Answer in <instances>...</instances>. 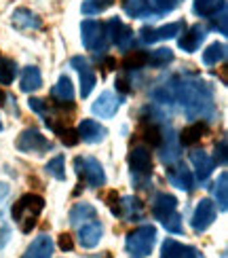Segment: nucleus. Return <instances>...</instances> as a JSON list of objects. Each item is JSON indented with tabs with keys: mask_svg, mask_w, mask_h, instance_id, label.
I'll use <instances>...</instances> for the list:
<instances>
[{
	"mask_svg": "<svg viewBox=\"0 0 228 258\" xmlns=\"http://www.w3.org/2000/svg\"><path fill=\"white\" fill-rule=\"evenodd\" d=\"M169 91L173 95V102H180L188 119H211L215 114L213 93L205 81L178 77L171 81Z\"/></svg>",
	"mask_w": 228,
	"mask_h": 258,
	"instance_id": "obj_1",
	"label": "nucleus"
},
{
	"mask_svg": "<svg viewBox=\"0 0 228 258\" xmlns=\"http://www.w3.org/2000/svg\"><path fill=\"white\" fill-rule=\"evenodd\" d=\"M45 210V199L40 195H34V192H28V195L19 197L13 208H11V214H13V220L19 224L21 233H30L36 227L38 216Z\"/></svg>",
	"mask_w": 228,
	"mask_h": 258,
	"instance_id": "obj_2",
	"label": "nucleus"
},
{
	"mask_svg": "<svg viewBox=\"0 0 228 258\" xmlns=\"http://www.w3.org/2000/svg\"><path fill=\"white\" fill-rule=\"evenodd\" d=\"M155 241H157V229L152 224H144V227H137L131 233H127L125 245L135 258H146L155 248Z\"/></svg>",
	"mask_w": 228,
	"mask_h": 258,
	"instance_id": "obj_3",
	"label": "nucleus"
},
{
	"mask_svg": "<svg viewBox=\"0 0 228 258\" xmlns=\"http://www.w3.org/2000/svg\"><path fill=\"white\" fill-rule=\"evenodd\" d=\"M74 169H76V174H79V178H83L85 184L89 188H100L106 184L104 167L95 157H76Z\"/></svg>",
	"mask_w": 228,
	"mask_h": 258,
	"instance_id": "obj_4",
	"label": "nucleus"
},
{
	"mask_svg": "<svg viewBox=\"0 0 228 258\" xmlns=\"http://www.w3.org/2000/svg\"><path fill=\"white\" fill-rule=\"evenodd\" d=\"M104 30H106V38L110 42H114V45L121 51L131 49V45H133V32H131V28H127L118 17L108 19L104 24Z\"/></svg>",
	"mask_w": 228,
	"mask_h": 258,
	"instance_id": "obj_5",
	"label": "nucleus"
},
{
	"mask_svg": "<svg viewBox=\"0 0 228 258\" xmlns=\"http://www.w3.org/2000/svg\"><path fill=\"white\" fill-rule=\"evenodd\" d=\"M81 36H83V45L89 51H104L106 49V30L104 24L95 19H87L81 26Z\"/></svg>",
	"mask_w": 228,
	"mask_h": 258,
	"instance_id": "obj_6",
	"label": "nucleus"
},
{
	"mask_svg": "<svg viewBox=\"0 0 228 258\" xmlns=\"http://www.w3.org/2000/svg\"><path fill=\"white\" fill-rule=\"evenodd\" d=\"M15 146H17V150H21V153L42 155L51 148V142L38 132V129H26V132H21V136L17 138Z\"/></svg>",
	"mask_w": 228,
	"mask_h": 258,
	"instance_id": "obj_7",
	"label": "nucleus"
},
{
	"mask_svg": "<svg viewBox=\"0 0 228 258\" xmlns=\"http://www.w3.org/2000/svg\"><path fill=\"white\" fill-rule=\"evenodd\" d=\"M215 214H218V210H215V203L209 201V199H201L197 203V208H194L192 212V231L194 233H203V231H207L213 220H215Z\"/></svg>",
	"mask_w": 228,
	"mask_h": 258,
	"instance_id": "obj_8",
	"label": "nucleus"
},
{
	"mask_svg": "<svg viewBox=\"0 0 228 258\" xmlns=\"http://www.w3.org/2000/svg\"><path fill=\"white\" fill-rule=\"evenodd\" d=\"M182 30H184L182 21H176V24H167V26H163V28H148V26H144L142 30H139V40L146 42V45H152V42H159V40L176 38Z\"/></svg>",
	"mask_w": 228,
	"mask_h": 258,
	"instance_id": "obj_9",
	"label": "nucleus"
},
{
	"mask_svg": "<svg viewBox=\"0 0 228 258\" xmlns=\"http://www.w3.org/2000/svg\"><path fill=\"white\" fill-rule=\"evenodd\" d=\"M129 165H131V174L137 176H146L150 178L152 174V155L146 146H133L129 153Z\"/></svg>",
	"mask_w": 228,
	"mask_h": 258,
	"instance_id": "obj_10",
	"label": "nucleus"
},
{
	"mask_svg": "<svg viewBox=\"0 0 228 258\" xmlns=\"http://www.w3.org/2000/svg\"><path fill=\"white\" fill-rule=\"evenodd\" d=\"M118 106H121V100L116 98V93L112 91H104L100 98H97L91 106V110L95 116H100V119H112V116L116 114Z\"/></svg>",
	"mask_w": 228,
	"mask_h": 258,
	"instance_id": "obj_11",
	"label": "nucleus"
},
{
	"mask_svg": "<svg viewBox=\"0 0 228 258\" xmlns=\"http://www.w3.org/2000/svg\"><path fill=\"white\" fill-rule=\"evenodd\" d=\"M161 258H203V254L192 245H184L176 239H165L161 245Z\"/></svg>",
	"mask_w": 228,
	"mask_h": 258,
	"instance_id": "obj_12",
	"label": "nucleus"
},
{
	"mask_svg": "<svg viewBox=\"0 0 228 258\" xmlns=\"http://www.w3.org/2000/svg\"><path fill=\"white\" fill-rule=\"evenodd\" d=\"M70 63L81 74V95H83V98H89V93L93 91L95 83H97V77H95L93 68L89 66V61H87L85 57H72Z\"/></svg>",
	"mask_w": 228,
	"mask_h": 258,
	"instance_id": "obj_13",
	"label": "nucleus"
},
{
	"mask_svg": "<svg viewBox=\"0 0 228 258\" xmlns=\"http://www.w3.org/2000/svg\"><path fill=\"white\" fill-rule=\"evenodd\" d=\"M76 132H79V140H83V142H87V144H97L108 136V129L104 125H100L97 121H93V119L81 121Z\"/></svg>",
	"mask_w": 228,
	"mask_h": 258,
	"instance_id": "obj_14",
	"label": "nucleus"
},
{
	"mask_svg": "<svg viewBox=\"0 0 228 258\" xmlns=\"http://www.w3.org/2000/svg\"><path fill=\"white\" fill-rule=\"evenodd\" d=\"M102 235H104V229H102V224L100 220H91V222H85L79 227V243L83 245V248H95L97 243H100L102 239Z\"/></svg>",
	"mask_w": 228,
	"mask_h": 258,
	"instance_id": "obj_15",
	"label": "nucleus"
},
{
	"mask_svg": "<svg viewBox=\"0 0 228 258\" xmlns=\"http://www.w3.org/2000/svg\"><path fill=\"white\" fill-rule=\"evenodd\" d=\"M178 208V199L169 192H157L152 199V216L157 220H165L169 214H173Z\"/></svg>",
	"mask_w": 228,
	"mask_h": 258,
	"instance_id": "obj_16",
	"label": "nucleus"
},
{
	"mask_svg": "<svg viewBox=\"0 0 228 258\" xmlns=\"http://www.w3.org/2000/svg\"><path fill=\"white\" fill-rule=\"evenodd\" d=\"M51 95H53V100L57 102L59 108H63V106H68V108H74V87H72V81L63 74V77H59L57 85H53V89H51Z\"/></svg>",
	"mask_w": 228,
	"mask_h": 258,
	"instance_id": "obj_17",
	"label": "nucleus"
},
{
	"mask_svg": "<svg viewBox=\"0 0 228 258\" xmlns=\"http://www.w3.org/2000/svg\"><path fill=\"white\" fill-rule=\"evenodd\" d=\"M167 180L176 188H182V190H186V192H190L194 188V176H192V171L186 165L169 167L167 169Z\"/></svg>",
	"mask_w": 228,
	"mask_h": 258,
	"instance_id": "obj_18",
	"label": "nucleus"
},
{
	"mask_svg": "<svg viewBox=\"0 0 228 258\" xmlns=\"http://www.w3.org/2000/svg\"><path fill=\"white\" fill-rule=\"evenodd\" d=\"M205 36H207V32H205V28L201 24L197 26H192L186 34H184L180 40H178V45L182 51H186V53H194L199 47H201V42L205 40Z\"/></svg>",
	"mask_w": 228,
	"mask_h": 258,
	"instance_id": "obj_19",
	"label": "nucleus"
},
{
	"mask_svg": "<svg viewBox=\"0 0 228 258\" xmlns=\"http://www.w3.org/2000/svg\"><path fill=\"white\" fill-rule=\"evenodd\" d=\"M190 163L194 165V169H197V180L205 182L209 176H211V171H213V159L207 155V153H203V150H192L190 153Z\"/></svg>",
	"mask_w": 228,
	"mask_h": 258,
	"instance_id": "obj_20",
	"label": "nucleus"
},
{
	"mask_svg": "<svg viewBox=\"0 0 228 258\" xmlns=\"http://www.w3.org/2000/svg\"><path fill=\"white\" fill-rule=\"evenodd\" d=\"M209 132V127H207V123L205 121H197V123H192V125H188V127H184L182 132H180V136H178V140H180V144H184V146H194L197 142H201V138Z\"/></svg>",
	"mask_w": 228,
	"mask_h": 258,
	"instance_id": "obj_21",
	"label": "nucleus"
},
{
	"mask_svg": "<svg viewBox=\"0 0 228 258\" xmlns=\"http://www.w3.org/2000/svg\"><path fill=\"white\" fill-rule=\"evenodd\" d=\"M51 254H53V239L49 235H38L21 258H51Z\"/></svg>",
	"mask_w": 228,
	"mask_h": 258,
	"instance_id": "obj_22",
	"label": "nucleus"
},
{
	"mask_svg": "<svg viewBox=\"0 0 228 258\" xmlns=\"http://www.w3.org/2000/svg\"><path fill=\"white\" fill-rule=\"evenodd\" d=\"M42 26V21L36 13H32L30 9H17L13 13V28L26 32V30H38Z\"/></svg>",
	"mask_w": 228,
	"mask_h": 258,
	"instance_id": "obj_23",
	"label": "nucleus"
},
{
	"mask_svg": "<svg viewBox=\"0 0 228 258\" xmlns=\"http://www.w3.org/2000/svg\"><path fill=\"white\" fill-rule=\"evenodd\" d=\"M97 218V210L91 206V203H76V206L70 210V224L74 227H81L85 222H91Z\"/></svg>",
	"mask_w": 228,
	"mask_h": 258,
	"instance_id": "obj_24",
	"label": "nucleus"
},
{
	"mask_svg": "<svg viewBox=\"0 0 228 258\" xmlns=\"http://www.w3.org/2000/svg\"><path fill=\"white\" fill-rule=\"evenodd\" d=\"M19 87L24 93H32L42 87V74L36 66H28L24 72H21V79H19Z\"/></svg>",
	"mask_w": 228,
	"mask_h": 258,
	"instance_id": "obj_25",
	"label": "nucleus"
},
{
	"mask_svg": "<svg viewBox=\"0 0 228 258\" xmlns=\"http://www.w3.org/2000/svg\"><path fill=\"white\" fill-rule=\"evenodd\" d=\"M226 59V45L224 42H213L203 51V63L205 66H218Z\"/></svg>",
	"mask_w": 228,
	"mask_h": 258,
	"instance_id": "obj_26",
	"label": "nucleus"
},
{
	"mask_svg": "<svg viewBox=\"0 0 228 258\" xmlns=\"http://www.w3.org/2000/svg\"><path fill=\"white\" fill-rule=\"evenodd\" d=\"M213 197H215V203L222 212L228 210V174L222 171L218 182H215V188H213Z\"/></svg>",
	"mask_w": 228,
	"mask_h": 258,
	"instance_id": "obj_27",
	"label": "nucleus"
},
{
	"mask_svg": "<svg viewBox=\"0 0 228 258\" xmlns=\"http://www.w3.org/2000/svg\"><path fill=\"white\" fill-rule=\"evenodd\" d=\"M222 7H226L224 0H194V13L201 17H211Z\"/></svg>",
	"mask_w": 228,
	"mask_h": 258,
	"instance_id": "obj_28",
	"label": "nucleus"
},
{
	"mask_svg": "<svg viewBox=\"0 0 228 258\" xmlns=\"http://www.w3.org/2000/svg\"><path fill=\"white\" fill-rule=\"evenodd\" d=\"M163 138H167V146H163L161 161H163L165 165H171V163H176V161L180 159V146L176 144V138H173L171 132H169L167 136H163Z\"/></svg>",
	"mask_w": 228,
	"mask_h": 258,
	"instance_id": "obj_29",
	"label": "nucleus"
},
{
	"mask_svg": "<svg viewBox=\"0 0 228 258\" xmlns=\"http://www.w3.org/2000/svg\"><path fill=\"white\" fill-rule=\"evenodd\" d=\"M139 214H142V203H139L135 197H123L121 199V214H118V216L131 220V218H137Z\"/></svg>",
	"mask_w": 228,
	"mask_h": 258,
	"instance_id": "obj_30",
	"label": "nucleus"
},
{
	"mask_svg": "<svg viewBox=\"0 0 228 258\" xmlns=\"http://www.w3.org/2000/svg\"><path fill=\"white\" fill-rule=\"evenodd\" d=\"M171 61H173L171 49H155L152 53H148V66H152V68H163Z\"/></svg>",
	"mask_w": 228,
	"mask_h": 258,
	"instance_id": "obj_31",
	"label": "nucleus"
},
{
	"mask_svg": "<svg viewBox=\"0 0 228 258\" xmlns=\"http://www.w3.org/2000/svg\"><path fill=\"white\" fill-rule=\"evenodd\" d=\"M125 13L129 17H148L150 15L148 0H125Z\"/></svg>",
	"mask_w": 228,
	"mask_h": 258,
	"instance_id": "obj_32",
	"label": "nucleus"
},
{
	"mask_svg": "<svg viewBox=\"0 0 228 258\" xmlns=\"http://www.w3.org/2000/svg\"><path fill=\"white\" fill-rule=\"evenodd\" d=\"M148 66V51H133L123 59V68L127 70H139Z\"/></svg>",
	"mask_w": 228,
	"mask_h": 258,
	"instance_id": "obj_33",
	"label": "nucleus"
},
{
	"mask_svg": "<svg viewBox=\"0 0 228 258\" xmlns=\"http://www.w3.org/2000/svg\"><path fill=\"white\" fill-rule=\"evenodd\" d=\"M142 138L144 142L150 144V146H161L163 144V132L157 123H146L144 129H142Z\"/></svg>",
	"mask_w": 228,
	"mask_h": 258,
	"instance_id": "obj_34",
	"label": "nucleus"
},
{
	"mask_svg": "<svg viewBox=\"0 0 228 258\" xmlns=\"http://www.w3.org/2000/svg\"><path fill=\"white\" fill-rule=\"evenodd\" d=\"M45 169H47V174L53 176L55 180H66V163H63V155L53 157L45 165Z\"/></svg>",
	"mask_w": 228,
	"mask_h": 258,
	"instance_id": "obj_35",
	"label": "nucleus"
},
{
	"mask_svg": "<svg viewBox=\"0 0 228 258\" xmlns=\"http://www.w3.org/2000/svg\"><path fill=\"white\" fill-rule=\"evenodd\" d=\"M112 5H114V0H85L81 11L85 15H100V13H104V11L108 7H112Z\"/></svg>",
	"mask_w": 228,
	"mask_h": 258,
	"instance_id": "obj_36",
	"label": "nucleus"
},
{
	"mask_svg": "<svg viewBox=\"0 0 228 258\" xmlns=\"http://www.w3.org/2000/svg\"><path fill=\"white\" fill-rule=\"evenodd\" d=\"M180 3L182 0H148V7L152 15H165V13H171Z\"/></svg>",
	"mask_w": 228,
	"mask_h": 258,
	"instance_id": "obj_37",
	"label": "nucleus"
},
{
	"mask_svg": "<svg viewBox=\"0 0 228 258\" xmlns=\"http://www.w3.org/2000/svg\"><path fill=\"white\" fill-rule=\"evenodd\" d=\"M15 74H17V66L13 59H7V57L0 59V85H11Z\"/></svg>",
	"mask_w": 228,
	"mask_h": 258,
	"instance_id": "obj_38",
	"label": "nucleus"
},
{
	"mask_svg": "<svg viewBox=\"0 0 228 258\" xmlns=\"http://www.w3.org/2000/svg\"><path fill=\"white\" fill-rule=\"evenodd\" d=\"M55 134L59 136V140H61V142L66 144V146H76V144L81 142V140H79V132H76V129H72V127H66V129L59 127Z\"/></svg>",
	"mask_w": 228,
	"mask_h": 258,
	"instance_id": "obj_39",
	"label": "nucleus"
},
{
	"mask_svg": "<svg viewBox=\"0 0 228 258\" xmlns=\"http://www.w3.org/2000/svg\"><path fill=\"white\" fill-rule=\"evenodd\" d=\"M163 222V227H165L169 233H182L184 229H182V218H180V214L178 212H173V214H169V216L165 218V220H161Z\"/></svg>",
	"mask_w": 228,
	"mask_h": 258,
	"instance_id": "obj_40",
	"label": "nucleus"
},
{
	"mask_svg": "<svg viewBox=\"0 0 228 258\" xmlns=\"http://www.w3.org/2000/svg\"><path fill=\"white\" fill-rule=\"evenodd\" d=\"M213 163L226 165V138L220 140V144H215V155H213Z\"/></svg>",
	"mask_w": 228,
	"mask_h": 258,
	"instance_id": "obj_41",
	"label": "nucleus"
},
{
	"mask_svg": "<svg viewBox=\"0 0 228 258\" xmlns=\"http://www.w3.org/2000/svg\"><path fill=\"white\" fill-rule=\"evenodd\" d=\"M30 108L34 110V112H38V114H49V102H45V100H40V98H30Z\"/></svg>",
	"mask_w": 228,
	"mask_h": 258,
	"instance_id": "obj_42",
	"label": "nucleus"
},
{
	"mask_svg": "<svg viewBox=\"0 0 228 258\" xmlns=\"http://www.w3.org/2000/svg\"><path fill=\"white\" fill-rule=\"evenodd\" d=\"M211 28H213V30H218L220 34H226V32H228V30H226V7H222V9H220V15L213 19Z\"/></svg>",
	"mask_w": 228,
	"mask_h": 258,
	"instance_id": "obj_43",
	"label": "nucleus"
},
{
	"mask_svg": "<svg viewBox=\"0 0 228 258\" xmlns=\"http://www.w3.org/2000/svg\"><path fill=\"white\" fill-rule=\"evenodd\" d=\"M108 206H110V212L114 216H118V214H121V197H118L116 192H110V195H108Z\"/></svg>",
	"mask_w": 228,
	"mask_h": 258,
	"instance_id": "obj_44",
	"label": "nucleus"
},
{
	"mask_svg": "<svg viewBox=\"0 0 228 258\" xmlns=\"http://www.w3.org/2000/svg\"><path fill=\"white\" fill-rule=\"evenodd\" d=\"M59 250H63V252H72L74 250L72 235H68V233H61L59 235Z\"/></svg>",
	"mask_w": 228,
	"mask_h": 258,
	"instance_id": "obj_45",
	"label": "nucleus"
},
{
	"mask_svg": "<svg viewBox=\"0 0 228 258\" xmlns=\"http://www.w3.org/2000/svg\"><path fill=\"white\" fill-rule=\"evenodd\" d=\"M116 85H118V89H121V91H125V93L129 91V87H127V85H129V83H127L125 79H118V81H116Z\"/></svg>",
	"mask_w": 228,
	"mask_h": 258,
	"instance_id": "obj_46",
	"label": "nucleus"
},
{
	"mask_svg": "<svg viewBox=\"0 0 228 258\" xmlns=\"http://www.w3.org/2000/svg\"><path fill=\"white\" fill-rule=\"evenodd\" d=\"M114 66H116V61L112 57H106V70H114Z\"/></svg>",
	"mask_w": 228,
	"mask_h": 258,
	"instance_id": "obj_47",
	"label": "nucleus"
},
{
	"mask_svg": "<svg viewBox=\"0 0 228 258\" xmlns=\"http://www.w3.org/2000/svg\"><path fill=\"white\" fill-rule=\"evenodd\" d=\"M5 100V93H3V89H0V102H3Z\"/></svg>",
	"mask_w": 228,
	"mask_h": 258,
	"instance_id": "obj_48",
	"label": "nucleus"
},
{
	"mask_svg": "<svg viewBox=\"0 0 228 258\" xmlns=\"http://www.w3.org/2000/svg\"><path fill=\"white\" fill-rule=\"evenodd\" d=\"M0 132H3V123H0Z\"/></svg>",
	"mask_w": 228,
	"mask_h": 258,
	"instance_id": "obj_49",
	"label": "nucleus"
},
{
	"mask_svg": "<svg viewBox=\"0 0 228 258\" xmlns=\"http://www.w3.org/2000/svg\"><path fill=\"white\" fill-rule=\"evenodd\" d=\"M133 258H135V256H133Z\"/></svg>",
	"mask_w": 228,
	"mask_h": 258,
	"instance_id": "obj_50",
	"label": "nucleus"
}]
</instances>
